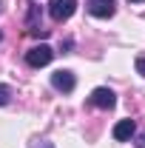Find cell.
<instances>
[{"instance_id": "obj_5", "label": "cell", "mask_w": 145, "mask_h": 148, "mask_svg": "<svg viewBox=\"0 0 145 148\" xmlns=\"http://www.w3.org/2000/svg\"><path fill=\"white\" fill-rule=\"evenodd\" d=\"M114 12H117V3L114 0H88V14L94 17H114Z\"/></svg>"}, {"instance_id": "obj_12", "label": "cell", "mask_w": 145, "mask_h": 148, "mask_svg": "<svg viewBox=\"0 0 145 148\" xmlns=\"http://www.w3.org/2000/svg\"><path fill=\"white\" fill-rule=\"evenodd\" d=\"M0 40H3V32H0Z\"/></svg>"}, {"instance_id": "obj_4", "label": "cell", "mask_w": 145, "mask_h": 148, "mask_svg": "<svg viewBox=\"0 0 145 148\" xmlns=\"http://www.w3.org/2000/svg\"><path fill=\"white\" fill-rule=\"evenodd\" d=\"M51 86H54L57 91H63V94H71L74 86H77V77H74L68 69H60V71L51 74Z\"/></svg>"}, {"instance_id": "obj_1", "label": "cell", "mask_w": 145, "mask_h": 148, "mask_svg": "<svg viewBox=\"0 0 145 148\" xmlns=\"http://www.w3.org/2000/svg\"><path fill=\"white\" fill-rule=\"evenodd\" d=\"M51 60H54V49L46 46V43H40V46H34V49L26 51V63H29L31 69H43V66H49Z\"/></svg>"}, {"instance_id": "obj_9", "label": "cell", "mask_w": 145, "mask_h": 148, "mask_svg": "<svg viewBox=\"0 0 145 148\" xmlns=\"http://www.w3.org/2000/svg\"><path fill=\"white\" fill-rule=\"evenodd\" d=\"M137 71L145 77V57H137Z\"/></svg>"}, {"instance_id": "obj_6", "label": "cell", "mask_w": 145, "mask_h": 148, "mask_svg": "<svg viewBox=\"0 0 145 148\" xmlns=\"http://www.w3.org/2000/svg\"><path fill=\"white\" fill-rule=\"evenodd\" d=\"M137 134V125H134V120H120L117 125H114V140H120V143H125Z\"/></svg>"}, {"instance_id": "obj_3", "label": "cell", "mask_w": 145, "mask_h": 148, "mask_svg": "<svg viewBox=\"0 0 145 148\" xmlns=\"http://www.w3.org/2000/svg\"><path fill=\"white\" fill-rule=\"evenodd\" d=\"M88 103H91V106H97V108H105V111H108V108L117 106V94L111 91V88H105V86H100V88L91 91Z\"/></svg>"}, {"instance_id": "obj_11", "label": "cell", "mask_w": 145, "mask_h": 148, "mask_svg": "<svg viewBox=\"0 0 145 148\" xmlns=\"http://www.w3.org/2000/svg\"><path fill=\"white\" fill-rule=\"evenodd\" d=\"M131 3H145V0H131Z\"/></svg>"}, {"instance_id": "obj_2", "label": "cell", "mask_w": 145, "mask_h": 148, "mask_svg": "<svg viewBox=\"0 0 145 148\" xmlns=\"http://www.w3.org/2000/svg\"><path fill=\"white\" fill-rule=\"evenodd\" d=\"M74 12H77V0H51L49 3V14L57 23H66Z\"/></svg>"}, {"instance_id": "obj_7", "label": "cell", "mask_w": 145, "mask_h": 148, "mask_svg": "<svg viewBox=\"0 0 145 148\" xmlns=\"http://www.w3.org/2000/svg\"><path fill=\"white\" fill-rule=\"evenodd\" d=\"M12 97H14V91H12V86L0 83V108H3V106H9V103H12Z\"/></svg>"}, {"instance_id": "obj_10", "label": "cell", "mask_w": 145, "mask_h": 148, "mask_svg": "<svg viewBox=\"0 0 145 148\" xmlns=\"http://www.w3.org/2000/svg\"><path fill=\"white\" fill-rule=\"evenodd\" d=\"M140 148H145V134H140V143H137Z\"/></svg>"}, {"instance_id": "obj_8", "label": "cell", "mask_w": 145, "mask_h": 148, "mask_svg": "<svg viewBox=\"0 0 145 148\" xmlns=\"http://www.w3.org/2000/svg\"><path fill=\"white\" fill-rule=\"evenodd\" d=\"M29 34H31V37H49V29L37 26V29H29Z\"/></svg>"}]
</instances>
